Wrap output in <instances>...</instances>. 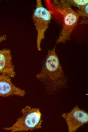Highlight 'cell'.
<instances>
[{
	"mask_svg": "<svg viewBox=\"0 0 88 132\" xmlns=\"http://www.w3.org/2000/svg\"><path fill=\"white\" fill-rule=\"evenodd\" d=\"M52 13L51 11L43 6L40 0L36 1L32 18L37 32L36 46L39 51L41 50V42L45 38V32L49 27L52 18Z\"/></svg>",
	"mask_w": 88,
	"mask_h": 132,
	"instance_id": "277c9868",
	"label": "cell"
},
{
	"mask_svg": "<svg viewBox=\"0 0 88 132\" xmlns=\"http://www.w3.org/2000/svg\"><path fill=\"white\" fill-rule=\"evenodd\" d=\"M0 74L13 77L15 75L13 64L11 51L7 49L0 50Z\"/></svg>",
	"mask_w": 88,
	"mask_h": 132,
	"instance_id": "52a82bcc",
	"label": "cell"
},
{
	"mask_svg": "<svg viewBox=\"0 0 88 132\" xmlns=\"http://www.w3.org/2000/svg\"><path fill=\"white\" fill-rule=\"evenodd\" d=\"M25 94L24 90L13 84L10 76L0 74V96L6 97L12 95L23 96Z\"/></svg>",
	"mask_w": 88,
	"mask_h": 132,
	"instance_id": "8992f818",
	"label": "cell"
},
{
	"mask_svg": "<svg viewBox=\"0 0 88 132\" xmlns=\"http://www.w3.org/2000/svg\"><path fill=\"white\" fill-rule=\"evenodd\" d=\"M55 48V46L48 50L41 70L36 76L43 83L47 91L52 94L65 88L68 82Z\"/></svg>",
	"mask_w": 88,
	"mask_h": 132,
	"instance_id": "6da1fadb",
	"label": "cell"
},
{
	"mask_svg": "<svg viewBox=\"0 0 88 132\" xmlns=\"http://www.w3.org/2000/svg\"><path fill=\"white\" fill-rule=\"evenodd\" d=\"M62 117L67 123L69 132H74L88 122V114L85 110L79 108L77 105L68 113H64Z\"/></svg>",
	"mask_w": 88,
	"mask_h": 132,
	"instance_id": "5b68a950",
	"label": "cell"
},
{
	"mask_svg": "<svg viewBox=\"0 0 88 132\" xmlns=\"http://www.w3.org/2000/svg\"><path fill=\"white\" fill-rule=\"evenodd\" d=\"M22 116L11 126L4 128L6 131L12 132L32 131L40 129L42 121L41 114L39 108L27 106L23 108Z\"/></svg>",
	"mask_w": 88,
	"mask_h": 132,
	"instance_id": "7a4b0ae2",
	"label": "cell"
},
{
	"mask_svg": "<svg viewBox=\"0 0 88 132\" xmlns=\"http://www.w3.org/2000/svg\"><path fill=\"white\" fill-rule=\"evenodd\" d=\"M88 23V19H83L80 21V23L81 24H87Z\"/></svg>",
	"mask_w": 88,
	"mask_h": 132,
	"instance_id": "8fae6325",
	"label": "cell"
},
{
	"mask_svg": "<svg viewBox=\"0 0 88 132\" xmlns=\"http://www.w3.org/2000/svg\"><path fill=\"white\" fill-rule=\"evenodd\" d=\"M63 2L70 6L72 5L80 9L88 4V0H62Z\"/></svg>",
	"mask_w": 88,
	"mask_h": 132,
	"instance_id": "ba28073f",
	"label": "cell"
},
{
	"mask_svg": "<svg viewBox=\"0 0 88 132\" xmlns=\"http://www.w3.org/2000/svg\"><path fill=\"white\" fill-rule=\"evenodd\" d=\"M53 5L63 17L61 30L56 41L57 43H64L70 39L71 34L77 24L79 16L71 6L62 0H54Z\"/></svg>",
	"mask_w": 88,
	"mask_h": 132,
	"instance_id": "3957f363",
	"label": "cell"
},
{
	"mask_svg": "<svg viewBox=\"0 0 88 132\" xmlns=\"http://www.w3.org/2000/svg\"><path fill=\"white\" fill-rule=\"evenodd\" d=\"M7 38L6 35H3L0 36V43L2 41L5 40Z\"/></svg>",
	"mask_w": 88,
	"mask_h": 132,
	"instance_id": "30bf717a",
	"label": "cell"
},
{
	"mask_svg": "<svg viewBox=\"0 0 88 132\" xmlns=\"http://www.w3.org/2000/svg\"><path fill=\"white\" fill-rule=\"evenodd\" d=\"M76 12L79 17L80 16L83 19H87L88 16V4H87L82 8L78 9Z\"/></svg>",
	"mask_w": 88,
	"mask_h": 132,
	"instance_id": "9c48e42d",
	"label": "cell"
}]
</instances>
